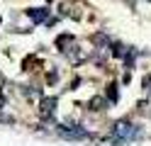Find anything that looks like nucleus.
I'll return each instance as SVG.
<instances>
[{
	"label": "nucleus",
	"instance_id": "f257e3e1",
	"mask_svg": "<svg viewBox=\"0 0 151 146\" xmlns=\"http://www.w3.org/2000/svg\"><path fill=\"white\" fill-rule=\"evenodd\" d=\"M115 136H117V139H129V136H134V129H132V124L122 122V124L115 127Z\"/></svg>",
	"mask_w": 151,
	"mask_h": 146
}]
</instances>
